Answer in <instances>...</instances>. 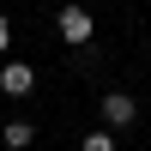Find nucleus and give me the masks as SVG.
Returning a JSON list of instances; mask_svg holds the SVG:
<instances>
[{"instance_id":"nucleus-3","label":"nucleus","mask_w":151,"mask_h":151,"mask_svg":"<svg viewBox=\"0 0 151 151\" xmlns=\"http://www.w3.org/2000/svg\"><path fill=\"white\" fill-rule=\"evenodd\" d=\"M103 121H109V133H115V127H133V121H139L133 91H109V97H103Z\"/></svg>"},{"instance_id":"nucleus-4","label":"nucleus","mask_w":151,"mask_h":151,"mask_svg":"<svg viewBox=\"0 0 151 151\" xmlns=\"http://www.w3.org/2000/svg\"><path fill=\"white\" fill-rule=\"evenodd\" d=\"M0 139H6V151H30L36 145V121H0Z\"/></svg>"},{"instance_id":"nucleus-5","label":"nucleus","mask_w":151,"mask_h":151,"mask_svg":"<svg viewBox=\"0 0 151 151\" xmlns=\"http://www.w3.org/2000/svg\"><path fill=\"white\" fill-rule=\"evenodd\" d=\"M79 151H115V133H109V127H97V133H85V139H79Z\"/></svg>"},{"instance_id":"nucleus-1","label":"nucleus","mask_w":151,"mask_h":151,"mask_svg":"<svg viewBox=\"0 0 151 151\" xmlns=\"http://www.w3.org/2000/svg\"><path fill=\"white\" fill-rule=\"evenodd\" d=\"M60 42H73V48H85V42H91V30H97V24H91V12H85V6H73V0H67V6H60Z\"/></svg>"},{"instance_id":"nucleus-7","label":"nucleus","mask_w":151,"mask_h":151,"mask_svg":"<svg viewBox=\"0 0 151 151\" xmlns=\"http://www.w3.org/2000/svg\"><path fill=\"white\" fill-rule=\"evenodd\" d=\"M0 121H6V115H0Z\"/></svg>"},{"instance_id":"nucleus-6","label":"nucleus","mask_w":151,"mask_h":151,"mask_svg":"<svg viewBox=\"0 0 151 151\" xmlns=\"http://www.w3.org/2000/svg\"><path fill=\"white\" fill-rule=\"evenodd\" d=\"M6 42H12V24H6V18H0V55H6Z\"/></svg>"},{"instance_id":"nucleus-2","label":"nucleus","mask_w":151,"mask_h":151,"mask_svg":"<svg viewBox=\"0 0 151 151\" xmlns=\"http://www.w3.org/2000/svg\"><path fill=\"white\" fill-rule=\"evenodd\" d=\"M36 91V67L24 60H0V97H30Z\"/></svg>"}]
</instances>
